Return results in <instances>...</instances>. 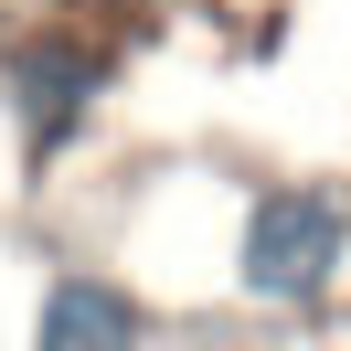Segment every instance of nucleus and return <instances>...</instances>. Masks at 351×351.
I'll list each match as a JSON object with an SVG mask.
<instances>
[{"label": "nucleus", "mask_w": 351, "mask_h": 351, "mask_svg": "<svg viewBox=\"0 0 351 351\" xmlns=\"http://www.w3.org/2000/svg\"><path fill=\"white\" fill-rule=\"evenodd\" d=\"M341 234H351V213L330 192H266L245 213V298L308 308L330 287V266H341Z\"/></svg>", "instance_id": "1"}, {"label": "nucleus", "mask_w": 351, "mask_h": 351, "mask_svg": "<svg viewBox=\"0 0 351 351\" xmlns=\"http://www.w3.org/2000/svg\"><path fill=\"white\" fill-rule=\"evenodd\" d=\"M149 341V308L128 298V287H107V277H53L43 287V308H32V351H138Z\"/></svg>", "instance_id": "3"}, {"label": "nucleus", "mask_w": 351, "mask_h": 351, "mask_svg": "<svg viewBox=\"0 0 351 351\" xmlns=\"http://www.w3.org/2000/svg\"><path fill=\"white\" fill-rule=\"evenodd\" d=\"M96 96H107V53H96V43H64V32H53V43H32L22 64H11V107H22L32 149H53Z\"/></svg>", "instance_id": "2"}]
</instances>
